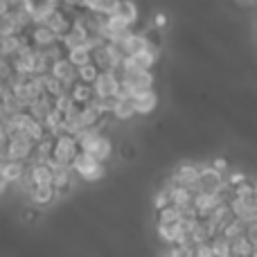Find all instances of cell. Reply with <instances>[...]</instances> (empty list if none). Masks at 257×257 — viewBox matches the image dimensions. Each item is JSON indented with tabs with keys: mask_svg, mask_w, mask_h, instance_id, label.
Here are the masks:
<instances>
[{
	"mask_svg": "<svg viewBox=\"0 0 257 257\" xmlns=\"http://www.w3.org/2000/svg\"><path fill=\"white\" fill-rule=\"evenodd\" d=\"M70 167L75 169V176L81 178L84 183H88V185L104 181V178L108 176L106 163L97 160L93 154H88V151H79V154H77V158L72 160Z\"/></svg>",
	"mask_w": 257,
	"mask_h": 257,
	"instance_id": "cell-1",
	"label": "cell"
},
{
	"mask_svg": "<svg viewBox=\"0 0 257 257\" xmlns=\"http://www.w3.org/2000/svg\"><path fill=\"white\" fill-rule=\"evenodd\" d=\"M79 142H77V136L72 133H59L54 136V149H52V158L61 165H72V160L79 154Z\"/></svg>",
	"mask_w": 257,
	"mask_h": 257,
	"instance_id": "cell-2",
	"label": "cell"
},
{
	"mask_svg": "<svg viewBox=\"0 0 257 257\" xmlns=\"http://www.w3.org/2000/svg\"><path fill=\"white\" fill-rule=\"evenodd\" d=\"M36 142L32 140L25 133H18V136L7 138V145H5V156L12 160H30V156L34 154Z\"/></svg>",
	"mask_w": 257,
	"mask_h": 257,
	"instance_id": "cell-3",
	"label": "cell"
},
{
	"mask_svg": "<svg viewBox=\"0 0 257 257\" xmlns=\"http://www.w3.org/2000/svg\"><path fill=\"white\" fill-rule=\"evenodd\" d=\"M201 176V163H194V160H181L176 167L169 172V181L174 185H194L199 183Z\"/></svg>",
	"mask_w": 257,
	"mask_h": 257,
	"instance_id": "cell-4",
	"label": "cell"
},
{
	"mask_svg": "<svg viewBox=\"0 0 257 257\" xmlns=\"http://www.w3.org/2000/svg\"><path fill=\"white\" fill-rule=\"evenodd\" d=\"M230 210L232 214H235L237 219H241V221H253V219H257V194L253 192V194H246V196H232L230 203Z\"/></svg>",
	"mask_w": 257,
	"mask_h": 257,
	"instance_id": "cell-5",
	"label": "cell"
},
{
	"mask_svg": "<svg viewBox=\"0 0 257 257\" xmlns=\"http://www.w3.org/2000/svg\"><path fill=\"white\" fill-rule=\"evenodd\" d=\"M93 88L97 97H115L120 88V72L117 70H99L97 79L93 81Z\"/></svg>",
	"mask_w": 257,
	"mask_h": 257,
	"instance_id": "cell-6",
	"label": "cell"
},
{
	"mask_svg": "<svg viewBox=\"0 0 257 257\" xmlns=\"http://www.w3.org/2000/svg\"><path fill=\"white\" fill-rule=\"evenodd\" d=\"M50 72H52V75L63 84V88L70 93V88L75 86V81H77V66L75 63H72L68 57H61V59H57V61H52Z\"/></svg>",
	"mask_w": 257,
	"mask_h": 257,
	"instance_id": "cell-7",
	"label": "cell"
},
{
	"mask_svg": "<svg viewBox=\"0 0 257 257\" xmlns=\"http://www.w3.org/2000/svg\"><path fill=\"white\" fill-rule=\"evenodd\" d=\"M133 106H136V113L140 117H149L151 113H156L160 106V97H158V93H156V88L136 93L133 95Z\"/></svg>",
	"mask_w": 257,
	"mask_h": 257,
	"instance_id": "cell-8",
	"label": "cell"
},
{
	"mask_svg": "<svg viewBox=\"0 0 257 257\" xmlns=\"http://www.w3.org/2000/svg\"><path fill=\"white\" fill-rule=\"evenodd\" d=\"M27 199H30V203L34 205L36 210H39V208H48V205H52L59 196H57L54 185H30V190H27Z\"/></svg>",
	"mask_w": 257,
	"mask_h": 257,
	"instance_id": "cell-9",
	"label": "cell"
},
{
	"mask_svg": "<svg viewBox=\"0 0 257 257\" xmlns=\"http://www.w3.org/2000/svg\"><path fill=\"white\" fill-rule=\"evenodd\" d=\"M122 79L131 86L133 95L140 93V90H149L156 88V72L154 70H136V72H126V75H120Z\"/></svg>",
	"mask_w": 257,
	"mask_h": 257,
	"instance_id": "cell-10",
	"label": "cell"
},
{
	"mask_svg": "<svg viewBox=\"0 0 257 257\" xmlns=\"http://www.w3.org/2000/svg\"><path fill=\"white\" fill-rule=\"evenodd\" d=\"M27 36H30L32 45H34V48H39V50L41 48H48V45H52V43H57V41H59V36L54 34L52 27H48V25H34V23L27 27Z\"/></svg>",
	"mask_w": 257,
	"mask_h": 257,
	"instance_id": "cell-11",
	"label": "cell"
},
{
	"mask_svg": "<svg viewBox=\"0 0 257 257\" xmlns=\"http://www.w3.org/2000/svg\"><path fill=\"white\" fill-rule=\"evenodd\" d=\"M0 174L9 181V185L21 178L27 176V160H12V158H5L0 163Z\"/></svg>",
	"mask_w": 257,
	"mask_h": 257,
	"instance_id": "cell-12",
	"label": "cell"
},
{
	"mask_svg": "<svg viewBox=\"0 0 257 257\" xmlns=\"http://www.w3.org/2000/svg\"><path fill=\"white\" fill-rule=\"evenodd\" d=\"M27 178L32 185H52V167L48 163H27Z\"/></svg>",
	"mask_w": 257,
	"mask_h": 257,
	"instance_id": "cell-13",
	"label": "cell"
},
{
	"mask_svg": "<svg viewBox=\"0 0 257 257\" xmlns=\"http://www.w3.org/2000/svg\"><path fill=\"white\" fill-rule=\"evenodd\" d=\"M113 120L117 122H131L138 117L136 113V106H133V99L131 97H115V102H113Z\"/></svg>",
	"mask_w": 257,
	"mask_h": 257,
	"instance_id": "cell-14",
	"label": "cell"
},
{
	"mask_svg": "<svg viewBox=\"0 0 257 257\" xmlns=\"http://www.w3.org/2000/svg\"><path fill=\"white\" fill-rule=\"evenodd\" d=\"M52 108H54V95H48V93L27 104V113H30L32 117H36V120H41V122L45 120V115H48Z\"/></svg>",
	"mask_w": 257,
	"mask_h": 257,
	"instance_id": "cell-15",
	"label": "cell"
},
{
	"mask_svg": "<svg viewBox=\"0 0 257 257\" xmlns=\"http://www.w3.org/2000/svg\"><path fill=\"white\" fill-rule=\"evenodd\" d=\"M219 203H221V201H219V196L214 194V192H210V190H201L199 194L194 196V205H196L199 217H208V214L212 212Z\"/></svg>",
	"mask_w": 257,
	"mask_h": 257,
	"instance_id": "cell-16",
	"label": "cell"
},
{
	"mask_svg": "<svg viewBox=\"0 0 257 257\" xmlns=\"http://www.w3.org/2000/svg\"><path fill=\"white\" fill-rule=\"evenodd\" d=\"M199 183L203 190H210L214 192L219 185L223 183V172H219V169H214L212 165H201V176H199Z\"/></svg>",
	"mask_w": 257,
	"mask_h": 257,
	"instance_id": "cell-17",
	"label": "cell"
},
{
	"mask_svg": "<svg viewBox=\"0 0 257 257\" xmlns=\"http://www.w3.org/2000/svg\"><path fill=\"white\" fill-rule=\"evenodd\" d=\"M70 95L77 102V106H86V104H90L95 99V88H93V84H86V81L77 79L75 86L70 88Z\"/></svg>",
	"mask_w": 257,
	"mask_h": 257,
	"instance_id": "cell-18",
	"label": "cell"
},
{
	"mask_svg": "<svg viewBox=\"0 0 257 257\" xmlns=\"http://www.w3.org/2000/svg\"><path fill=\"white\" fill-rule=\"evenodd\" d=\"M90 154L97 160H102V163H108V160L113 158V154H115V145H113L111 138H106L102 133V136L97 138V142H95V147L90 149Z\"/></svg>",
	"mask_w": 257,
	"mask_h": 257,
	"instance_id": "cell-19",
	"label": "cell"
},
{
	"mask_svg": "<svg viewBox=\"0 0 257 257\" xmlns=\"http://www.w3.org/2000/svg\"><path fill=\"white\" fill-rule=\"evenodd\" d=\"M154 221L156 223H176L181 221V208L176 203H169L165 208L154 210Z\"/></svg>",
	"mask_w": 257,
	"mask_h": 257,
	"instance_id": "cell-20",
	"label": "cell"
},
{
	"mask_svg": "<svg viewBox=\"0 0 257 257\" xmlns=\"http://www.w3.org/2000/svg\"><path fill=\"white\" fill-rule=\"evenodd\" d=\"M66 57L70 59V61L75 63L77 68H79V66H84V63H90V61H93V50H90L86 43H81V45H75V48L68 50Z\"/></svg>",
	"mask_w": 257,
	"mask_h": 257,
	"instance_id": "cell-21",
	"label": "cell"
},
{
	"mask_svg": "<svg viewBox=\"0 0 257 257\" xmlns=\"http://www.w3.org/2000/svg\"><path fill=\"white\" fill-rule=\"evenodd\" d=\"M43 124H45V128H48V133H52V136L63 133V111H59V108L54 106L52 111L45 115Z\"/></svg>",
	"mask_w": 257,
	"mask_h": 257,
	"instance_id": "cell-22",
	"label": "cell"
},
{
	"mask_svg": "<svg viewBox=\"0 0 257 257\" xmlns=\"http://www.w3.org/2000/svg\"><path fill=\"white\" fill-rule=\"evenodd\" d=\"M230 255L232 257H253V244L246 235L237 237L230 241Z\"/></svg>",
	"mask_w": 257,
	"mask_h": 257,
	"instance_id": "cell-23",
	"label": "cell"
},
{
	"mask_svg": "<svg viewBox=\"0 0 257 257\" xmlns=\"http://www.w3.org/2000/svg\"><path fill=\"white\" fill-rule=\"evenodd\" d=\"M246 232V221H241V219H230V221L226 223V226L221 228V235L226 237V239H237V237H241Z\"/></svg>",
	"mask_w": 257,
	"mask_h": 257,
	"instance_id": "cell-24",
	"label": "cell"
},
{
	"mask_svg": "<svg viewBox=\"0 0 257 257\" xmlns=\"http://www.w3.org/2000/svg\"><path fill=\"white\" fill-rule=\"evenodd\" d=\"M214 257H232L230 255V239H226L223 235H217L214 239H210Z\"/></svg>",
	"mask_w": 257,
	"mask_h": 257,
	"instance_id": "cell-25",
	"label": "cell"
},
{
	"mask_svg": "<svg viewBox=\"0 0 257 257\" xmlns=\"http://www.w3.org/2000/svg\"><path fill=\"white\" fill-rule=\"evenodd\" d=\"M97 75H99V68L95 66L93 61H90V63H84V66L77 68V79H79V81H86V84H93V81L97 79Z\"/></svg>",
	"mask_w": 257,
	"mask_h": 257,
	"instance_id": "cell-26",
	"label": "cell"
},
{
	"mask_svg": "<svg viewBox=\"0 0 257 257\" xmlns=\"http://www.w3.org/2000/svg\"><path fill=\"white\" fill-rule=\"evenodd\" d=\"M43 86H45V93L54 95V97H57V95H61V93H68V90L63 88V84L52 75V72H45V75H43Z\"/></svg>",
	"mask_w": 257,
	"mask_h": 257,
	"instance_id": "cell-27",
	"label": "cell"
},
{
	"mask_svg": "<svg viewBox=\"0 0 257 257\" xmlns=\"http://www.w3.org/2000/svg\"><path fill=\"white\" fill-rule=\"evenodd\" d=\"M120 14L122 16H126L128 21L136 25L138 23V18H140V12H138V5L133 3V0H122V5H120Z\"/></svg>",
	"mask_w": 257,
	"mask_h": 257,
	"instance_id": "cell-28",
	"label": "cell"
},
{
	"mask_svg": "<svg viewBox=\"0 0 257 257\" xmlns=\"http://www.w3.org/2000/svg\"><path fill=\"white\" fill-rule=\"evenodd\" d=\"M246 178H250L248 174H246L244 169H237V167H232V165H230V169H228V172L223 174V181H226V183H230V185H239V183H244Z\"/></svg>",
	"mask_w": 257,
	"mask_h": 257,
	"instance_id": "cell-29",
	"label": "cell"
},
{
	"mask_svg": "<svg viewBox=\"0 0 257 257\" xmlns=\"http://www.w3.org/2000/svg\"><path fill=\"white\" fill-rule=\"evenodd\" d=\"M54 106H57L59 111L68 113V111H72V108H77V102L72 99L70 93H61V95H57V97H54Z\"/></svg>",
	"mask_w": 257,
	"mask_h": 257,
	"instance_id": "cell-30",
	"label": "cell"
},
{
	"mask_svg": "<svg viewBox=\"0 0 257 257\" xmlns=\"http://www.w3.org/2000/svg\"><path fill=\"white\" fill-rule=\"evenodd\" d=\"M117 156H120L122 163H128V160H136V156H138L136 145H133V142H126V140H124L120 147H117Z\"/></svg>",
	"mask_w": 257,
	"mask_h": 257,
	"instance_id": "cell-31",
	"label": "cell"
},
{
	"mask_svg": "<svg viewBox=\"0 0 257 257\" xmlns=\"http://www.w3.org/2000/svg\"><path fill=\"white\" fill-rule=\"evenodd\" d=\"M120 5H122V0H99V5H97L95 12L104 14V16H111V14L120 12Z\"/></svg>",
	"mask_w": 257,
	"mask_h": 257,
	"instance_id": "cell-32",
	"label": "cell"
},
{
	"mask_svg": "<svg viewBox=\"0 0 257 257\" xmlns=\"http://www.w3.org/2000/svg\"><path fill=\"white\" fill-rule=\"evenodd\" d=\"M14 63H12V59H7V57H0V79L3 81H7L9 77L14 75Z\"/></svg>",
	"mask_w": 257,
	"mask_h": 257,
	"instance_id": "cell-33",
	"label": "cell"
},
{
	"mask_svg": "<svg viewBox=\"0 0 257 257\" xmlns=\"http://www.w3.org/2000/svg\"><path fill=\"white\" fill-rule=\"evenodd\" d=\"M194 257H214L210 241H201V244H194Z\"/></svg>",
	"mask_w": 257,
	"mask_h": 257,
	"instance_id": "cell-34",
	"label": "cell"
},
{
	"mask_svg": "<svg viewBox=\"0 0 257 257\" xmlns=\"http://www.w3.org/2000/svg\"><path fill=\"white\" fill-rule=\"evenodd\" d=\"M210 165H212L214 169H219V172H223V174L230 169V160H228L226 156H217V158H212L210 160Z\"/></svg>",
	"mask_w": 257,
	"mask_h": 257,
	"instance_id": "cell-35",
	"label": "cell"
},
{
	"mask_svg": "<svg viewBox=\"0 0 257 257\" xmlns=\"http://www.w3.org/2000/svg\"><path fill=\"white\" fill-rule=\"evenodd\" d=\"M167 23H169V18H167V14L165 12H156L154 14V30L163 32L165 27H167Z\"/></svg>",
	"mask_w": 257,
	"mask_h": 257,
	"instance_id": "cell-36",
	"label": "cell"
},
{
	"mask_svg": "<svg viewBox=\"0 0 257 257\" xmlns=\"http://www.w3.org/2000/svg\"><path fill=\"white\" fill-rule=\"evenodd\" d=\"M7 192H9V181L3 176V174H0V196H5Z\"/></svg>",
	"mask_w": 257,
	"mask_h": 257,
	"instance_id": "cell-37",
	"label": "cell"
},
{
	"mask_svg": "<svg viewBox=\"0 0 257 257\" xmlns=\"http://www.w3.org/2000/svg\"><path fill=\"white\" fill-rule=\"evenodd\" d=\"M232 3H235L237 7H241V9H248V7H253L255 0H232Z\"/></svg>",
	"mask_w": 257,
	"mask_h": 257,
	"instance_id": "cell-38",
	"label": "cell"
},
{
	"mask_svg": "<svg viewBox=\"0 0 257 257\" xmlns=\"http://www.w3.org/2000/svg\"><path fill=\"white\" fill-rule=\"evenodd\" d=\"M61 5L66 9H77L79 7V0H61Z\"/></svg>",
	"mask_w": 257,
	"mask_h": 257,
	"instance_id": "cell-39",
	"label": "cell"
},
{
	"mask_svg": "<svg viewBox=\"0 0 257 257\" xmlns=\"http://www.w3.org/2000/svg\"><path fill=\"white\" fill-rule=\"evenodd\" d=\"M0 140H7V136H5V128H3V120H0Z\"/></svg>",
	"mask_w": 257,
	"mask_h": 257,
	"instance_id": "cell-40",
	"label": "cell"
},
{
	"mask_svg": "<svg viewBox=\"0 0 257 257\" xmlns=\"http://www.w3.org/2000/svg\"><path fill=\"white\" fill-rule=\"evenodd\" d=\"M5 145H7V140H0V154H5Z\"/></svg>",
	"mask_w": 257,
	"mask_h": 257,
	"instance_id": "cell-41",
	"label": "cell"
},
{
	"mask_svg": "<svg viewBox=\"0 0 257 257\" xmlns=\"http://www.w3.org/2000/svg\"><path fill=\"white\" fill-rule=\"evenodd\" d=\"M253 187H255V194H257V178H253Z\"/></svg>",
	"mask_w": 257,
	"mask_h": 257,
	"instance_id": "cell-42",
	"label": "cell"
},
{
	"mask_svg": "<svg viewBox=\"0 0 257 257\" xmlns=\"http://www.w3.org/2000/svg\"><path fill=\"white\" fill-rule=\"evenodd\" d=\"M50 3H54V5H61V0H50Z\"/></svg>",
	"mask_w": 257,
	"mask_h": 257,
	"instance_id": "cell-43",
	"label": "cell"
},
{
	"mask_svg": "<svg viewBox=\"0 0 257 257\" xmlns=\"http://www.w3.org/2000/svg\"><path fill=\"white\" fill-rule=\"evenodd\" d=\"M3 86H5V81H3V79H0V88H3Z\"/></svg>",
	"mask_w": 257,
	"mask_h": 257,
	"instance_id": "cell-44",
	"label": "cell"
}]
</instances>
